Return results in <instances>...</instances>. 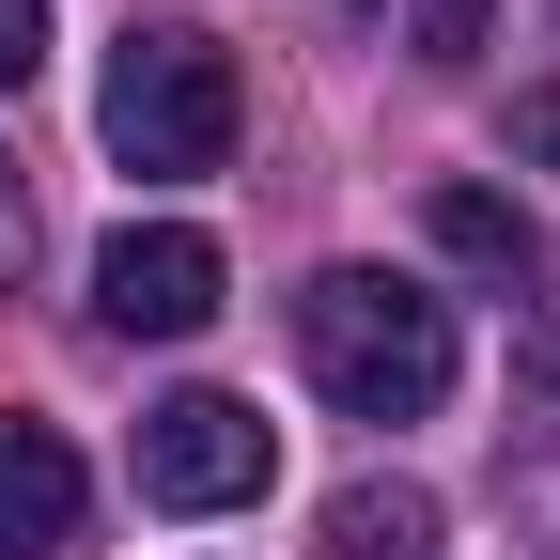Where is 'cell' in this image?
I'll list each match as a JSON object with an SVG mask.
<instances>
[{
    "label": "cell",
    "instance_id": "8992f818",
    "mask_svg": "<svg viewBox=\"0 0 560 560\" xmlns=\"http://www.w3.org/2000/svg\"><path fill=\"white\" fill-rule=\"evenodd\" d=\"M420 219H436V249L467 265V280H499V296H529V280H545V234H529V202H499V187H436V202H420Z\"/></svg>",
    "mask_w": 560,
    "mask_h": 560
},
{
    "label": "cell",
    "instance_id": "7a4b0ae2",
    "mask_svg": "<svg viewBox=\"0 0 560 560\" xmlns=\"http://www.w3.org/2000/svg\"><path fill=\"white\" fill-rule=\"evenodd\" d=\"M234 125H249V94H234L219 32H125V47H109L94 140H109L140 187H202V172H234Z\"/></svg>",
    "mask_w": 560,
    "mask_h": 560
},
{
    "label": "cell",
    "instance_id": "8fae6325",
    "mask_svg": "<svg viewBox=\"0 0 560 560\" xmlns=\"http://www.w3.org/2000/svg\"><path fill=\"white\" fill-rule=\"evenodd\" d=\"M545 560H560V545H545Z\"/></svg>",
    "mask_w": 560,
    "mask_h": 560
},
{
    "label": "cell",
    "instance_id": "9c48e42d",
    "mask_svg": "<svg viewBox=\"0 0 560 560\" xmlns=\"http://www.w3.org/2000/svg\"><path fill=\"white\" fill-rule=\"evenodd\" d=\"M32 62H47V0H0V94L32 79Z\"/></svg>",
    "mask_w": 560,
    "mask_h": 560
},
{
    "label": "cell",
    "instance_id": "5b68a950",
    "mask_svg": "<svg viewBox=\"0 0 560 560\" xmlns=\"http://www.w3.org/2000/svg\"><path fill=\"white\" fill-rule=\"evenodd\" d=\"M94 514L79 452H62V420H0V560H62Z\"/></svg>",
    "mask_w": 560,
    "mask_h": 560
},
{
    "label": "cell",
    "instance_id": "277c9868",
    "mask_svg": "<svg viewBox=\"0 0 560 560\" xmlns=\"http://www.w3.org/2000/svg\"><path fill=\"white\" fill-rule=\"evenodd\" d=\"M219 296H234V265H219V234H187V219H125L94 249V327L109 342H202Z\"/></svg>",
    "mask_w": 560,
    "mask_h": 560
},
{
    "label": "cell",
    "instance_id": "30bf717a",
    "mask_svg": "<svg viewBox=\"0 0 560 560\" xmlns=\"http://www.w3.org/2000/svg\"><path fill=\"white\" fill-rule=\"evenodd\" d=\"M32 265V187H16V156H0V280Z\"/></svg>",
    "mask_w": 560,
    "mask_h": 560
},
{
    "label": "cell",
    "instance_id": "6da1fadb",
    "mask_svg": "<svg viewBox=\"0 0 560 560\" xmlns=\"http://www.w3.org/2000/svg\"><path fill=\"white\" fill-rule=\"evenodd\" d=\"M296 359L342 420H436L467 342H452V296H420L389 265H312L296 280Z\"/></svg>",
    "mask_w": 560,
    "mask_h": 560
},
{
    "label": "cell",
    "instance_id": "3957f363",
    "mask_svg": "<svg viewBox=\"0 0 560 560\" xmlns=\"http://www.w3.org/2000/svg\"><path fill=\"white\" fill-rule=\"evenodd\" d=\"M265 482H280L265 405H234V389H172V405H140V499H156V514H249Z\"/></svg>",
    "mask_w": 560,
    "mask_h": 560
},
{
    "label": "cell",
    "instance_id": "52a82bcc",
    "mask_svg": "<svg viewBox=\"0 0 560 560\" xmlns=\"http://www.w3.org/2000/svg\"><path fill=\"white\" fill-rule=\"evenodd\" d=\"M327 545L342 560H420V545H436V499H420V482H342V499H327Z\"/></svg>",
    "mask_w": 560,
    "mask_h": 560
},
{
    "label": "cell",
    "instance_id": "ba28073f",
    "mask_svg": "<svg viewBox=\"0 0 560 560\" xmlns=\"http://www.w3.org/2000/svg\"><path fill=\"white\" fill-rule=\"evenodd\" d=\"M389 16V47H420V62H482V0H374Z\"/></svg>",
    "mask_w": 560,
    "mask_h": 560
}]
</instances>
